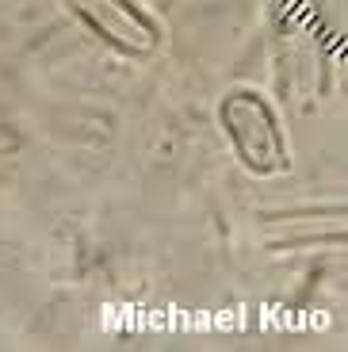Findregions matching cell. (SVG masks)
Listing matches in <instances>:
<instances>
[{
    "label": "cell",
    "instance_id": "6da1fadb",
    "mask_svg": "<svg viewBox=\"0 0 348 352\" xmlns=\"http://www.w3.org/2000/svg\"><path fill=\"white\" fill-rule=\"evenodd\" d=\"M218 126L226 134L234 157L252 176L287 173L291 153H287V138H283V123L261 92H252V88L226 92L218 100Z\"/></svg>",
    "mask_w": 348,
    "mask_h": 352
},
{
    "label": "cell",
    "instance_id": "7a4b0ae2",
    "mask_svg": "<svg viewBox=\"0 0 348 352\" xmlns=\"http://www.w3.org/2000/svg\"><path fill=\"white\" fill-rule=\"evenodd\" d=\"M69 8L100 43L127 58H153L161 50V23L134 0H69Z\"/></svg>",
    "mask_w": 348,
    "mask_h": 352
}]
</instances>
